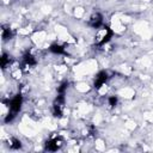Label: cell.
<instances>
[{"label":"cell","mask_w":153,"mask_h":153,"mask_svg":"<svg viewBox=\"0 0 153 153\" xmlns=\"http://www.w3.org/2000/svg\"><path fill=\"white\" fill-rule=\"evenodd\" d=\"M8 146H10V148H12V149H19V148L22 147V142H20L18 139L12 137V139L8 140Z\"/></svg>","instance_id":"cell-4"},{"label":"cell","mask_w":153,"mask_h":153,"mask_svg":"<svg viewBox=\"0 0 153 153\" xmlns=\"http://www.w3.org/2000/svg\"><path fill=\"white\" fill-rule=\"evenodd\" d=\"M108 104H109L110 106H115V105L117 104V97H116V96H110V97L108 98Z\"/></svg>","instance_id":"cell-6"},{"label":"cell","mask_w":153,"mask_h":153,"mask_svg":"<svg viewBox=\"0 0 153 153\" xmlns=\"http://www.w3.org/2000/svg\"><path fill=\"white\" fill-rule=\"evenodd\" d=\"M111 30L109 27H102V29H98L97 32H96V43L98 45H103L105 44L110 38H111Z\"/></svg>","instance_id":"cell-1"},{"label":"cell","mask_w":153,"mask_h":153,"mask_svg":"<svg viewBox=\"0 0 153 153\" xmlns=\"http://www.w3.org/2000/svg\"><path fill=\"white\" fill-rule=\"evenodd\" d=\"M50 50L55 54H63L65 53V47L63 45H60V44H53L50 47Z\"/></svg>","instance_id":"cell-5"},{"label":"cell","mask_w":153,"mask_h":153,"mask_svg":"<svg viewBox=\"0 0 153 153\" xmlns=\"http://www.w3.org/2000/svg\"><path fill=\"white\" fill-rule=\"evenodd\" d=\"M88 23H90V25H91L92 27L98 29V27L103 24V17H102V14H100V13H93V14L91 16Z\"/></svg>","instance_id":"cell-3"},{"label":"cell","mask_w":153,"mask_h":153,"mask_svg":"<svg viewBox=\"0 0 153 153\" xmlns=\"http://www.w3.org/2000/svg\"><path fill=\"white\" fill-rule=\"evenodd\" d=\"M108 79V74L106 72H99L94 79V87L96 88H100L102 86L105 85V81Z\"/></svg>","instance_id":"cell-2"}]
</instances>
